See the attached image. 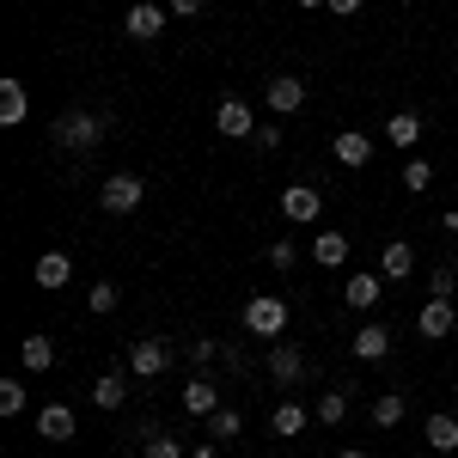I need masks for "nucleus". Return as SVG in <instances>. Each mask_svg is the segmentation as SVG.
<instances>
[{
	"label": "nucleus",
	"mask_w": 458,
	"mask_h": 458,
	"mask_svg": "<svg viewBox=\"0 0 458 458\" xmlns=\"http://www.w3.org/2000/svg\"><path fill=\"white\" fill-rule=\"evenodd\" d=\"M105 129H110V116H92V110H62L49 135H55V147H62V153H98Z\"/></svg>",
	"instance_id": "1"
},
{
	"label": "nucleus",
	"mask_w": 458,
	"mask_h": 458,
	"mask_svg": "<svg viewBox=\"0 0 458 458\" xmlns=\"http://www.w3.org/2000/svg\"><path fill=\"white\" fill-rule=\"evenodd\" d=\"M245 330L263 336V343H276V336L287 330V300L282 293H257V300L245 306Z\"/></svg>",
	"instance_id": "2"
},
{
	"label": "nucleus",
	"mask_w": 458,
	"mask_h": 458,
	"mask_svg": "<svg viewBox=\"0 0 458 458\" xmlns=\"http://www.w3.org/2000/svg\"><path fill=\"white\" fill-rule=\"evenodd\" d=\"M98 202H105V214H135L147 202V177H135V172L105 177V183H98Z\"/></svg>",
	"instance_id": "3"
},
{
	"label": "nucleus",
	"mask_w": 458,
	"mask_h": 458,
	"mask_svg": "<svg viewBox=\"0 0 458 458\" xmlns=\"http://www.w3.org/2000/svg\"><path fill=\"white\" fill-rule=\"evenodd\" d=\"M172 367V343L165 336H141V343H129V373L135 379H159Z\"/></svg>",
	"instance_id": "4"
},
{
	"label": "nucleus",
	"mask_w": 458,
	"mask_h": 458,
	"mask_svg": "<svg viewBox=\"0 0 458 458\" xmlns=\"http://www.w3.org/2000/svg\"><path fill=\"white\" fill-rule=\"evenodd\" d=\"M165 13H172V6L135 0V6H129V19H123V31L135 37V43H159V37H165Z\"/></svg>",
	"instance_id": "5"
},
{
	"label": "nucleus",
	"mask_w": 458,
	"mask_h": 458,
	"mask_svg": "<svg viewBox=\"0 0 458 458\" xmlns=\"http://www.w3.org/2000/svg\"><path fill=\"white\" fill-rule=\"evenodd\" d=\"M318 214H324V196H318L312 183H287V190H282V220H293V226H312Z\"/></svg>",
	"instance_id": "6"
},
{
	"label": "nucleus",
	"mask_w": 458,
	"mask_h": 458,
	"mask_svg": "<svg viewBox=\"0 0 458 458\" xmlns=\"http://www.w3.org/2000/svg\"><path fill=\"white\" fill-rule=\"evenodd\" d=\"M263 105L276 110V116H293V110L306 105V80H293V73H276V80L263 86Z\"/></svg>",
	"instance_id": "7"
},
{
	"label": "nucleus",
	"mask_w": 458,
	"mask_h": 458,
	"mask_svg": "<svg viewBox=\"0 0 458 458\" xmlns=\"http://www.w3.org/2000/svg\"><path fill=\"white\" fill-rule=\"evenodd\" d=\"M269 379H276V386H300V379H306V349H300V343H276V349H269Z\"/></svg>",
	"instance_id": "8"
},
{
	"label": "nucleus",
	"mask_w": 458,
	"mask_h": 458,
	"mask_svg": "<svg viewBox=\"0 0 458 458\" xmlns=\"http://www.w3.org/2000/svg\"><path fill=\"white\" fill-rule=\"evenodd\" d=\"M214 129H220V135H233V141H250V135H257V116H250L245 98H226V105L214 110Z\"/></svg>",
	"instance_id": "9"
},
{
	"label": "nucleus",
	"mask_w": 458,
	"mask_h": 458,
	"mask_svg": "<svg viewBox=\"0 0 458 458\" xmlns=\"http://www.w3.org/2000/svg\"><path fill=\"white\" fill-rule=\"evenodd\" d=\"M330 153H336V165L360 172V165L373 159V135H360V129H343V135H330Z\"/></svg>",
	"instance_id": "10"
},
{
	"label": "nucleus",
	"mask_w": 458,
	"mask_h": 458,
	"mask_svg": "<svg viewBox=\"0 0 458 458\" xmlns=\"http://www.w3.org/2000/svg\"><path fill=\"white\" fill-rule=\"evenodd\" d=\"M37 434H43L49 446L73 440V410H68V403H43V410H37Z\"/></svg>",
	"instance_id": "11"
},
{
	"label": "nucleus",
	"mask_w": 458,
	"mask_h": 458,
	"mask_svg": "<svg viewBox=\"0 0 458 458\" xmlns=\"http://www.w3.org/2000/svg\"><path fill=\"white\" fill-rule=\"evenodd\" d=\"M453 324H458L453 300H428V306H422V318H416V330H422L428 343H440V336H453Z\"/></svg>",
	"instance_id": "12"
},
{
	"label": "nucleus",
	"mask_w": 458,
	"mask_h": 458,
	"mask_svg": "<svg viewBox=\"0 0 458 458\" xmlns=\"http://www.w3.org/2000/svg\"><path fill=\"white\" fill-rule=\"evenodd\" d=\"M68 282H73L68 250H43V257H37V287H43V293H55V287H68Z\"/></svg>",
	"instance_id": "13"
},
{
	"label": "nucleus",
	"mask_w": 458,
	"mask_h": 458,
	"mask_svg": "<svg viewBox=\"0 0 458 458\" xmlns=\"http://www.w3.org/2000/svg\"><path fill=\"white\" fill-rule=\"evenodd\" d=\"M349 349H354V360H386V354H391V330H386V324H360Z\"/></svg>",
	"instance_id": "14"
},
{
	"label": "nucleus",
	"mask_w": 458,
	"mask_h": 458,
	"mask_svg": "<svg viewBox=\"0 0 458 458\" xmlns=\"http://www.w3.org/2000/svg\"><path fill=\"white\" fill-rule=\"evenodd\" d=\"M379 269H386V282H403V276H416V245H410V239H391L386 257H379Z\"/></svg>",
	"instance_id": "15"
},
{
	"label": "nucleus",
	"mask_w": 458,
	"mask_h": 458,
	"mask_svg": "<svg viewBox=\"0 0 458 458\" xmlns=\"http://www.w3.org/2000/svg\"><path fill=\"white\" fill-rule=\"evenodd\" d=\"M25 110H31L25 80H0V123H6V129H19V123H25Z\"/></svg>",
	"instance_id": "16"
},
{
	"label": "nucleus",
	"mask_w": 458,
	"mask_h": 458,
	"mask_svg": "<svg viewBox=\"0 0 458 458\" xmlns=\"http://www.w3.org/2000/svg\"><path fill=\"white\" fill-rule=\"evenodd\" d=\"M386 141L403 147V153H416V141H422V116H416V110H397V116L386 123Z\"/></svg>",
	"instance_id": "17"
},
{
	"label": "nucleus",
	"mask_w": 458,
	"mask_h": 458,
	"mask_svg": "<svg viewBox=\"0 0 458 458\" xmlns=\"http://www.w3.org/2000/svg\"><path fill=\"white\" fill-rule=\"evenodd\" d=\"M183 410L208 422L214 410H220V391H214V379H190V386H183Z\"/></svg>",
	"instance_id": "18"
},
{
	"label": "nucleus",
	"mask_w": 458,
	"mask_h": 458,
	"mask_svg": "<svg viewBox=\"0 0 458 458\" xmlns=\"http://www.w3.org/2000/svg\"><path fill=\"white\" fill-rule=\"evenodd\" d=\"M123 397H129V373H98L92 379V403L98 410H123Z\"/></svg>",
	"instance_id": "19"
},
{
	"label": "nucleus",
	"mask_w": 458,
	"mask_h": 458,
	"mask_svg": "<svg viewBox=\"0 0 458 458\" xmlns=\"http://www.w3.org/2000/svg\"><path fill=\"white\" fill-rule=\"evenodd\" d=\"M428 446H434V453H458V416L434 410V416H428Z\"/></svg>",
	"instance_id": "20"
},
{
	"label": "nucleus",
	"mask_w": 458,
	"mask_h": 458,
	"mask_svg": "<svg viewBox=\"0 0 458 458\" xmlns=\"http://www.w3.org/2000/svg\"><path fill=\"white\" fill-rule=\"evenodd\" d=\"M19 360H25V373H49V367H55V343H49V336L37 330V336H25Z\"/></svg>",
	"instance_id": "21"
},
{
	"label": "nucleus",
	"mask_w": 458,
	"mask_h": 458,
	"mask_svg": "<svg viewBox=\"0 0 458 458\" xmlns=\"http://www.w3.org/2000/svg\"><path fill=\"white\" fill-rule=\"evenodd\" d=\"M312 257L324 263V269H343V263H349V239H343V233H318Z\"/></svg>",
	"instance_id": "22"
},
{
	"label": "nucleus",
	"mask_w": 458,
	"mask_h": 458,
	"mask_svg": "<svg viewBox=\"0 0 458 458\" xmlns=\"http://www.w3.org/2000/svg\"><path fill=\"white\" fill-rule=\"evenodd\" d=\"M379 276H349V287H343V300H349L354 312H367V306H379Z\"/></svg>",
	"instance_id": "23"
},
{
	"label": "nucleus",
	"mask_w": 458,
	"mask_h": 458,
	"mask_svg": "<svg viewBox=\"0 0 458 458\" xmlns=\"http://www.w3.org/2000/svg\"><path fill=\"white\" fill-rule=\"evenodd\" d=\"M239 434H245V416L220 403V410L208 416V440H220V446H226V440H239Z\"/></svg>",
	"instance_id": "24"
},
{
	"label": "nucleus",
	"mask_w": 458,
	"mask_h": 458,
	"mask_svg": "<svg viewBox=\"0 0 458 458\" xmlns=\"http://www.w3.org/2000/svg\"><path fill=\"white\" fill-rule=\"evenodd\" d=\"M269 428H276L282 440H293V434H306V410H300V403H276V416H269Z\"/></svg>",
	"instance_id": "25"
},
{
	"label": "nucleus",
	"mask_w": 458,
	"mask_h": 458,
	"mask_svg": "<svg viewBox=\"0 0 458 458\" xmlns=\"http://www.w3.org/2000/svg\"><path fill=\"white\" fill-rule=\"evenodd\" d=\"M318 422L324 428L349 422V391H324V397H318Z\"/></svg>",
	"instance_id": "26"
},
{
	"label": "nucleus",
	"mask_w": 458,
	"mask_h": 458,
	"mask_svg": "<svg viewBox=\"0 0 458 458\" xmlns=\"http://www.w3.org/2000/svg\"><path fill=\"white\" fill-rule=\"evenodd\" d=\"M403 410H410V403H403L397 391H386V397H373V428H397V422H403Z\"/></svg>",
	"instance_id": "27"
},
{
	"label": "nucleus",
	"mask_w": 458,
	"mask_h": 458,
	"mask_svg": "<svg viewBox=\"0 0 458 458\" xmlns=\"http://www.w3.org/2000/svg\"><path fill=\"white\" fill-rule=\"evenodd\" d=\"M0 416H25V379H0Z\"/></svg>",
	"instance_id": "28"
},
{
	"label": "nucleus",
	"mask_w": 458,
	"mask_h": 458,
	"mask_svg": "<svg viewBox=\"0 0 458 458\" xmlns=\"http://www.w3.org/2000/svg\"><path fill=\"white\" fill-rule=\"evenodd\" d=\"M141 458H183V446H177L172 434H159V428H147V440H141Z\"/></svg>",
	"instance_id": "29"
},
{
	"label": "nucleus",
	"mask_w": 458,
	"mask_h": 458,
	"mask_svg": "<svg viewBox=\"0 0 458 458\" xmlns=\"http://www.w3.org/2000/svg\"><path fill=\"white\" fill-rule=\"evenodd\" d=\"M428 183H434V165H428V159H410V165H403V190H410V196H422Z\"/></svg>",
	"instance_id": "30"
},
{
	"label": "nucleus",
	"mask_w": 458,
	"mask_h": 458,
	"mask_svg": "<svg viewBox=\"0 0 458 458\" xmlns=\"http://www.w3.org/2000/svg\"><path fill=\"white\" fill-rule=\"evenodd\" d=\"M86 306H92L98 318H110V312H116V282H92V293H86Z\"/></svg>",
	"instance_id": "31"
},
{
	"label": "nucleus",
	"mask_w": 458,
	"mask_h": 458,
	"mask_svg": "<svg viewBox=\"0 0 458 458\" xmlns=\"http://www.w3.org/2000/svg\"><path fill=\"white\" fill-rule=\"evenodd\" d=\"M458 293V269H434L428 276V300H453Z\"/></svg>",
	"instance_id": "32"
},
{
	"label": "nucleus",
	"mask_w": 458,
	"mask_h": 458,
	"mask_svg": "<svg viewBox=\"0 0 458 458\" xmlns=\"http://www.w3.org/2000/svg\"><path fill=\"white\" fill-rule=\"evenodd\" d=\"M250 147H257V153H276V147H282V123H257Z\"/></svg>",
	"instance_id": "33"
},
{
	"label": "nucleus",
	"mask_w": 458,
	"mask_h": 458,
	"mask_svg": "<svg viewBox=\"0 0 458 458\" xmlns=\"http://www.w3.org/2000/svg\"><path fill=\"white\" fill-rule=\"evenodd\" d=\"M293 257H300L293 239H276V245H269V263H276V269H293Z\"/></svg>",
	"instance_id": "34"
},
{
	"label": "nucleus",
	"mask_w": 458,
	"mask_h": 458,
	"mask_svg": "<svg viewBox=\"0 0 458 458\" xmlns=\"http://www.w3.org/2000/svg\"><path fill=\"white\" fill-rule=\"evenodd\" d=\"M220 354H226V367H233V373H250V354L239 349V343H220Z\"/></svg>",
	"instance_id": "35"
},
{
	"label": "nucleus",
	"mask_w": 458,
	"mask_h": 458,
	"mask_svg": "<svg viewBox=\"0 0 458 458\" xmlns=\"http://www.w3.org/2000/svg\"><path fill=\"white\" fill-rule=\"evenodd\" d=\"M214 354H220V343H208V336H202V343H190V360H196V367H208Z\"/></svg>",
	"instance_id": "36"
},
{
	"label": "nucleus",
	"mask_w": 458,
	"mask_h": 458,
	"mask_svg": "<svg viewBox=\"0 0 458 458\" xmlns=\"http://www.w3.org/2000/svg\"><path fill=\"white\" fill-rule=\"evenodd\" d=\"M165 6H172V19H196V13H202L208 0H165Z\"/></svg>",
	"instance_id": "37"
},
{
	"label": "nucleus",
	"mask_w": 458,
	"mask_h": 458,
	"mask_svg": "<svg viewBox=\"0 0 458 458\" xmlns=\"http://www.w3.org/2000/svg\"><path fill=\"white\" fill-rule=\"evenodd\" d=\"M330 13H336V19H354V13H360V0H330Z\"/></svg>",
	"instance_id": "38"
},
{
	"label": "nucleus",
	"mask_w": 458,
	"mask_h": 458,
	"mask_svg": "<svg viewBox=\"0 0 458 458\" xmlns=\"http://www.w3.org/2000/svg\"><path fill=\"white\" fill-rule=\"evenodd\" d=\"M336 458H367V453H360V446H349V453H336Z\"/></svg>",
	"instance_id": "39"
},
{
	"label": "nucleus",
	"mask_w": 458,
	"mask_h": 458,
	"mask_svg": "<svg viewBox=\"0 0 458 458\" xmlns=\"http://www.w3.org/2000/svg\"><path fill=\"white\" fill-rule=\"evenodd\" d=\"M300 6H330V0H300Z\"/></svg>",
	"instance_id": "40"
}]
</instances>
